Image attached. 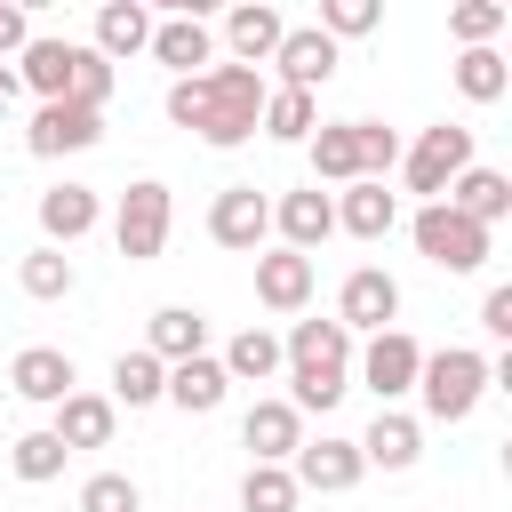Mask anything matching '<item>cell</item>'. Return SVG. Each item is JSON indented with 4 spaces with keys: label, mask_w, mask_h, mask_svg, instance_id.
I'll list each match as a JSON object with an SVG mask.
<instances>
[{
    "label": "cell",
    "mask_w": 512,
    "mask_h": 512,
    "mask_svg": "<svg viewBox=\"0 0 512 512\" xmlns=\"http://www.w3.org/2000/svg\"><path fill=\"white\" fill-rule=\"evenodd\" d=\"M256 112H264V72H248V64H208L192 80H168V120L192 128L216 152L248 144L256 136Z\"/></svg>",
    "instance_id": "6da1fadb"
},
{
    "label": "cell",
    "mask_w": 512,
    "mask_h": 512,
    "mask_svg": "<svg viewBox=\"0 0 512 512\" xmlns=\"http://www.w3.org/2000/svg\"><path fill=\"white\" fill-rule=\"evenodd\" d=\"M280 368H288V408L296 416H328L352 392V336L336 320H296L280 336Z\"/></svg>",
    "instance_id": "7a4b0ae2"
},
{
    "label": "cell",
    "mask_w": 512,
    "mask_h": 512,
    "mask_svg": "<svg viewBox=\"0 0 512 512\" xmlns=\"http://www.w3.org/2000/svg\"><path fill=\"white\" fill-rule=\"evenodd\" d=\"M488 384H496V376H488V352H472V344L424 352V368H416V400H424L432 424H464V416L480 408Z\"/></svg>",
    "instance_id": "3957f363"
},
{
    "label": "cell",
    "mask_w": 512,
    "mask_h": 512,
    "mask_svg": "<svg viewBox=\"0 0 512 512\" xmlns=\"http://www.w3.org/2000/svg\"><path fill=\"white\" fill-rule=\"evenodd\" d=\"M408 240H416V256L440 264V272H480V264H488V232H480L472 216H456L448 200H424V208L408 216Z\"/></svg>",
    "instance_id": "277c9868"
},
{
    "label": "cell",
    "mask_w": 512,
    "mask_h": 512,
    "mask_svg": "<svg viewBox=\"0 0 512 512\" xmlns=\"http://www.w3.org/2000/svg\"><path fill=\"white\" fill-rule=\"evenodd\" d=\"M168 224H176V200H168V184H160V176H136V184L120 192L112 240H120V256H128V264H152V256L168 248Z\"/></svg>",
    "instance_id": "5b68a950"
},
{
    "label": "cell",
    "mask_w": 512,
    "mask_h": 512,
    "mask_svg": "<svg viewBox=\"0 0 512 512\" xmlns=\"http://www.w3.org/2000/svg\"><path fill=\"white\" fill-rule=\"evenodd\" d=\"M400 168H408V192H424V200H440L464 168H472V128H456V120H440V128H424L408 152H400Z\"/></svg>",
    "instance_id": "8992f818"
},
{
    "label": "cell",
    "mask_w": 512,
    "mask_h": 512,
    "mask_svg": "<svg viewBox=\"0 0 512 512\" xmlns=\"http://www.w3.org/2000/svg\"><path fill=\"white\" fill-rule=\"evenodd\" d=\"M400 320V280L384 272V264H360V272H344V288H336V328L344 336H384Z\"/></svg>",
    "instance_id": "52a82bcc"
},
{
    "label": "cell",
    "mask_w": 512,
    "mask_h": 512,
    "mask_svg": "<svg viewBox=\"0 0 512 512\" xmlns=\"http://www.w3.org/2000/svg\"><path fill=\"white\" fill-rule=\"evenodd\" d=\"M416 368H424V344H416L408 328H384V336L360 344V384L376 392V408L408 400V392H416Z\"/></svg>",
    "instance_id": "ba28073f"
},
{
    "label": "cell",
    "mask_w": 512,
    "mask_h": 512,
    "mask_svg": "<svg viewBox=\"0 0 512 512\" xmlns=\"http://www.w3.org/2000/svg\"><path fill=\"white\" fill-rule=\"evenodd\" d=\"M264 232H272V200H264L256 184H224V192L208 200V240H216V248L256 256V248H264Z\"/></svg>",
    "instance_id": "9c48e42d"
},
{
    "label": "cell",
    "mask_w": 512,
    "mask_h": 512,
    "mask_svg": "<svg viewBox=\"0 0 512 512\" xmlns=\"http://www.w3.org/2000/svg\"><path fill=\"white\" fill-rule=\"evenodd\" d=\"M80 56H88V40L32 32V40H24V56H16V80H24L40 104H64V96H72V72H80Z\"/></svg>",
    "instance_id": "30bf717a"
},
{
    "label": "cell",
    "mask_w": 512,
    "mask_h": 512,
    "mask_svg": "<svg viewBox=\"0 0 512 512\" xmlns=\"http://www.w3.org/2000/svg\"><path fill=\"white\" fill-rule=\"evenodd\" d=\"M272 64H280V88L312 96V88H328V80H336V40H328L320 24H288V32H280V48H272Z\"/></svg>",
    "instance_id": "8fae6325"
},
{
    "label": "cell",
    "mask_w": 512,
    "mask_h": 512,
    "mask_svg": "<svg viewBox=\"0 0 512 512\" xmlns=\"http://www.w3.org/2000/svg\"><path fill=\"white\" fill-rule=\"evenodd\" d=\"M96 136H104V112H88V104H40L32 128H24V152L32 160H64V152H88Z\"/></svg>",
    "instance_id": "7c38bea8"
},
{
    "label": "cell",
    "mask_w": 512,
    "mask_h": 512,
    "mask_svg": "<svg viewBox=\"0 0 512 512\" xmlns=\"http://www.w3.org/2000/svg\"><path fill=\"white\" fill-rule=\"evenodd\" d=\"M8 392L32 400V408H56L64 392H80V368H72V352H56V344H24V352L8 360Z\"/></svg>",
    "instance_id": "4fadbf2b"
},
{
    "label": "cell",
    "mask_w": 512,
    "mask_h": 512,
    "mask_svg": "<svg viewBox=\"0 0 512 512\" xmlns=\"http://www.w3.org/2000/svg\"><path fill=\"white\" fill-rule=\"evenodd\" d=\"M96 216H104L96 184H72V176L48 184V192H40V248H72V240H88Z\"/></svg>",
    "instance_id": "5bb4252c"
},
{
    "label": "cell",
    "mask_w": 512,
    "mask_h": 512,
    "mask_svg": "<svg viewBox=\"0 0 512 512\" xmlns=\"http://www.w3.org/2000/svg\"><path fill=\"white\" fill-rule=\"evenodd\" d=\"M48 432L64 440V456H80V448H112V432H120V408H112L104 392H64V400L48 408Z\"/></svg>",
    "instance_id": "9a60e30c"
},
{
    "label": "cell",
    "mask_w": 512,
    "mask_h": 512,
    "mask_svg": "<svg viewBox=\"0 0 512 512\" xmlns=\"http://www.w3.org/2000/svg\"><path fill=\"white\" fill-rule=\"evenodd\" d=\"M288 472H296V488H320V496H344V488H360V448L352 440H336V432H320V440H304L296 456H288Z\"/></svg>",
    "instance_id": "2e32d148"
},
{
    "label": "cell",
    "mask_w": 512,
    "mask_h": 512,
    "mask_svg": "<svg viewBox=\"0 0 512 512\" xmlns=\"http://www.w3.org/2000/svg\"><path fill=\"white\" fill-rule=\"evenodd\" d=\"M272 224H280V248L312 256V248L336 232V192H320V184H304V192H280V200H272Z\"/></svg>",
    "instance_id": "e0dca14e"
},
{
    "label": "cell",
    "mask_w": 512,
    "mask_h": 512,
    "mask_svg": "<svg viewBox=\"0 0 512 512\" xmlns=\"http://www.w3.org/2000/svg\"><path fill=\"white\" fill-rule=\"evenodd\" d=\"M240 448H248V464H288V456L304 448V416H296L288 400H256V408L240 416Z\"/></svg>",
    "instance_id": "ac0fdd59"
},
{
    "label": "cell",
    "mask_w": 512,
    "mask_h": 512,
    "mask_svg": "<svg viewBox=\"0 0 512 512\" xmlns=\"http://www.w3.org/2000/svg\"><path fill=\"white\" fill-rule=\"evenodd\" d=\"M152 64H168L176 80L208 72V64H216V32H208V16H160V24H152Z\"/></svg>",
    "instance_id": "d6986e66"
},
{
    "label": "cell",
    "mask_w": 512,
    "mask_h": 512,
    "mask_svg": "<svg viewBox=\"0 0 512 512\" xmlns=\"http://www.w3.org/2000/svg\"><path fill=\"white\" fill-rule=\"evenodd\" d=\"M256 304H264V312H304V304H312V256H296V248H256Z\"/></svg>",
    "instance_id": "ffe728a7"
},
{
    "label": "cell",
    "mask_w": 512,
    "mask_h": 512,
    "mask_svg": "<svg viewBox=\"0 0 512 512\" xmlns=\"http://www.w3.org/2000/svg\"><path fill=\"white\" fill-rule=\"evenodd\" d=\"M280 32H288V16L272 8V0H240L232 16H224V48H232V64H272V48H280Z\"/></svg>",
    "instance_id": "44dd1931"
},
{
    "label": "cell",
    "mask_w": 512,
    "mask_h": 512,
    "mask_svg": "<svg viewBox=\"0 0 512 512\" xmlns=\"http://www.w3.org/2000/svg\"><path fill=\"white\" fill-rule=\"evenodd\" d=\"M144 352H152L160 368L200 360V352H208V312H192V304H160V312L144 320Z\"/></svg>",
    "instance_id": "7402d4cb"
},
{
    "label": "cell",
    "mask_w": 512,
    "mask_h": 512,
    "mask_svg": "<svg viewBox=\"0 0 512 512\" xmlns=\"http://www.w3.org/2000/svg\"><path fill=\"white\" fill-rule=\"evenodd\" d=\"M352 448H360V464H376V472H408V464L424 456V424L400 416V408H376V424H368Z\"/></svg>",
    "instance_id": "603a6c76"
},
{
    "label": "cell",
    "mask_w": 512,
    "mask_h": 512,
    "mask_svg": "<svg viewBox=\"0 0 512 512\" xmlns=\"http://www.w3.org/2000/svg\"><path fill=\"white\" fill-rule=\"evenodd\" d=\"M440 200H448L456 216H472L480 232H496V224L512 216V176H504V168H464V176H456Z\"/></svg>",
    "instance_id": "cb8c5ba5"
},
{
    "label": "cell",
    "mask_w": 512,
    "mask_h": 512,
    "mask_svg": "<svg viewBox=\"0 0 512 512\" xmlns=\"http://www.w3.org/2000/svg\"><path fill=\"white\" fill-rule=\"evenodd\" d=\"M104 64H120V56H144L152 48V8L144 0H104L96 8V40H88Z\"/></svg>",
    "instance_id": "d4e9b609"
},
{
    "label": "cell",
    "mask_w": 512,
    "mask_h": 512,
    "mask_svg": "<svg viewBox=\"0 0 512 512\" xmlns=\"http://www.w3.org/2000/svg\"><path fill=\"white\" fill-rule=\"evenodd\" d=\"M224 392H232V376L216 368V352H200V360H176V368H168V392H160V400H176L184 416H216Z\"/></svg>",
    "instance_id": "484cf974"
},
{
    "label": "cell",
    "mask_w": 512,
    "mask_h": 512,
    "mask_svg": "<svg viewBox=\"0 0 512 512\" xmlns=\"http://www.w3.org/2000/svg\"><path fill=\"white\" fill-rule=\"evenodd\" d=\"M304 152H312V184H360V136H352V120H320L304 136Z\"/></svg>",
    "instance_id": "4316f807"
},
{
    "label": "cell",
    "mask_w": 512,
    "mask_h": 512,
    "mask_svg": "<svg viewBox=\"0 0 512 512\" xmlns=\"http://www.w3.org/2000/svg\"><path fill=\"white\" fill-rule=\"evenodd\" d=\"M400 224V200L384 192V184H344L336 192V232H352V240H384Z\"/></svg>",
    "instance_id": "83f0119b"
},
{
    "label": "cell",
    "mask_w": 512,
    "mask_h": 512,
    "mask_svg": "<svg viewBox=\"0 0 512 512\" xmlns=\"http://www.w3.org/2000/svg\"><path fill=\"white\" fill-rule=\"evenodd\" d=\"M216 368H224L232 384H272V376H280V336H272V328H240V336L216 352Z\"/></svg>",
    "instance_id": "f1b7e54d"
},
{
    "label": "cell",
    "mask_w": 512,
    "mask_h": 512,
    "mask_svg": "<svg viewBox=\"0 0 512 512\" xmlns=\"http://www.w3.org/2000/svg\"><path fill=\"white\" fill-rule=\"evenodd\" d=\"M312 128H320V104H312V96H296V88H264L256 136H272V144H304Z\"/></svg>",
    "instance_id": "f546056e"
},
{
    "label": "cell",
    "mask_w": 512,
    "mask_h": 512,
    "mask_svg": "<svg viewBox=\"0 0 512 512\" xmlns=\"http://www.w3.org/2000/svg\"><path fill=\"white\" fill-rule=\"evenodd\" d=\"M160 392H168V368H160V360H152V352H144V344H136V352H120V360H112V392H104V400H112V408H152V400H160Z\"/></svg>",
    "instance_id": "4dcf8cb0"
},
{
    "label": "cell",
    "mask_w": 512,
    "mask_h": 512,
    "mask_svg": "<svg viewBox=\"0 0 512 512\" xmlns=\"http://www.w3.org/2000/svg\"><path fill=\"white\" fill-rule=\"evenodd\" d=\"M16 288H24L32 304H64V296L80 288V272H72V256H64V248H32V256L16 264Z\"/></svg>",
    "instance_id": "1f68e13d"
},
{
    "label": "cell",
    "mask_w": 512,
    "mask_h": 512,
    "mask_svg": "<svg viewBox=\"0 0 512 512\" xmlns=\"http://www.w3.org/2000/svg\"><path fill=\"white\" fill-rule=\"evenodd\" d=\"M504 88H512V64H504L496 48H464V56H456V96H464V104H496Z\"/></svg>",
    "instance_id": "d6a6232c"
},
{
    "label": "cell",
    "mask_w": 512,
    "mask_h": 512,
    "mask_svg": "<svg viewBox=\"0 0 512 512\" xmlns=\"http://www.w3.org/2000/svg\"><path fill=\"white\" fill-rule=\"evenodd\" d=\"M296 504H304V488H296L288 464H248V480H240V512H296Z\"/></svg>",
    "instance_id": "836d02e7"
},
{
    "label": "cell",
    "mask_w": 512,
    "mask_h": 512,
    "mask_svg": "<svg viewBox=\"0 0 512 512\" xmlns=\"http://www.w3.org/2000/svg\"><path fill=\"white\" fill-rule=\"evenodd\" d=\"M512 24V8L504 0H456L448 8V32H456V48H496V32Z\"/></svg>",
    "instance_id": "e575fe53"
},
{
    "label": "cell",
    "mask_w": 512,
    "mask_h": 512,
    "mask_svg": "<svg viewBox=\"0 0 512 512\" xmlns=\"http://www.w3.org/2000/svg\"><path fill=\"white\" fill-rule=\"evenodd\" d=\"M8 472H16L24 488H40V480H56V472H64V440H56L48 424H40V432H24V440L8 448Z\"/></svg>",
    "instance_id": "d590c367"
},
{
    "label": "cell",
    "mask_w": 512,
    "mask_h": 512,
    "mask_svg": "<svg viewBox=\"0 0 512 512\" xmlns=\"http://www.w3.org/2000/svg\"><path fill=\"white\" fill-rule=\"evenodd\" d=\"M352 136H360V184H384L400 168V136L384 120H352Z\"/></svg>",
    "instance_id": "8d00e7d4"
},
{
    "label": "cell",
    "mask_w": 512,
    "mask_h": 512,
    "mask_svg": "<svg viewBox=\"0 0 512 512\" xmlns=\"http://www.w3.org/2000/svg\"><path fill=\"white\" fill-rule=\"evenodd\" d=\"M376 24H384L376 0H320V32H328V40H360V32H376Z\"/></svg>",
    "instance_id": "74e56055"
},
{
    "label": "cell",
    "mask_w": 512,
    "mask_h": 512,
    "mask_svg": "<svg viewBox=\"0 0 512 512\" xmlns=\"http://www.w3.org/2000/svg\"><path fill=\"white\" fill-rule=\"evenodd\" d=\"M80 512H144V488H136L128 472H96V480L80 488Z\"/></svg>",
    "instance_id": "f35d334b"
},
{
    "label": "cell",
    "mask_w": 512,
    "mask_h": 512,
    "mask_svg": "<svg viewBox=\"0 0 512 512\" xmlns=\"http://www.w3.org/2000/svg\"><path fill=\"white\" fill-rule=\"evenodd\" d=\"M64 104H88V112H104V104H112V64H104L96 48L80 56V72H72V96H64Z\"/></svg>",
    "instance_id": "ab89813d"
},
{
    "label": "cell",
    "mask_w": 512,
    "mask_h": 512,
    "mask_svg": "<svg viewBox=\"0 0 512 512\" xmlns=\"http://www.w3.org/2000/svg\"><path fill=\"white\" fill-rule=\"evenodd\" d=\"M480 328H488L496 344H512V288H504V280H496V288L480 296Z\"/></svg>",
    "instance_id": "60d3db41"
},
{
    "label": "cell",
    "mask_w": 512,
    "mask_h": 512,
    "mask_svg": "<svg viewBox=\"0 0 512 512\" xmlns=\"http://www.w3.org/2000/svg\"><path fill=\"white\" fill-rule=\"evenodd\" d=\"M24 40H32V16H24L16 0H0V64H8V56H24Z\"/></svg>",
    "instance_id": "b9f144b4"
},
{
    "label": "cell",
    "mask_w": 512,
    "mask_h": 512,
    "mask_svg": "<svg viewBox=\"0 0 512 512\" xmlns=\"http://www.w3.org/2000/svg\"><path fill=\"white\" fill-rule=\"evenodd\" d=\"M16 96H24V80H16V64H0V112H8Z\"/></svg>",
    "instance_id": "7bdbcfd3"
}]
</instances>
